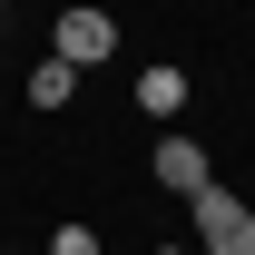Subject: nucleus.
Returning <instances> with one entry per match:
<instances>
[{"label":"nucleus","instance_id":"obj_1","mask_svg":"<svg viewBox=\"0 0 255 255\" xmlns=\"http://www.w3.org/2000/svg\"><path fill=\"white\" fill-rule=\"evenodd\" d=\"M187 226H196L206 255H255V206H246L236 187H196V196H187Z\"/></svg>","mask_w":255,"mask_h":255},{"label":"nucleus","instance_id":"obj_2","mask_svg":"<svg viewBox=\"0 0 255 255\" xmlns=\"http://www.w3.org/2000/svg\"><path fill=\"white\" fill-rule=\"evenodd\" d=\"M108 49H118V20H108L98 0H79V10H59V20H49V59H69V69H108Z\"/></svg>","mask_w":255,"mask_h":255},{"label":"nucleus","instance_id":"obj_3","mask_svg":"<svg viewBox=\"0 0 255 255\" xmlns=\"http://www.w3.org/2000/svg\"><path fill=\"white\" fill-rule=\"evenodd\" d=\"M157 187H167V196H196V187H216V167H206V147H196L187 128H167V137H157Z\"/></svg>","mask_w":255,"mask_h":255},{"label":"nucleus","instance_id":"obj_4","mask_svg":"<svg viewBox=\"0 0 255 255\" xmlns=\"http://www.w3.org/2000/svg\"><path fill=\"white\" fill-rule=\"evenodd\" d=\"M137 108H147V118H187V69H137Z\"/></svg>","mask_w":255,"mask_h":255},{"label":"nucleus","instance_id":"obj_6","mask_svg":"<svg viewBox=\"0 0 255 255\" xmlns=\"http://www.w3.org/2000/svg\"><path fill=\"white\" fill-rule=\"evenodd\" d=\"M49 255H98V226H79V216H69L59 236H49Z\"/></svg>","mask_w":255,"mask_h":255},{"label":"nucleus","instance_id":"obj_5","mask_svg":"<svg viewBox=\"0 0 255 255\" xmlns=\"http://www.w3.org/2000/svg\"><path fill=\"white\" fill-rule=\"evenodd\" d=\"M69 98H79V69L39 49V59H30V108H69Z\"/></svg>","mask_w":255,"mask_h":255},{"label":"nucleus","instance_id":"obj_8","mask_svg":"<svg viewBox=\"0 0 255 255\" xmlns=\"http://www.w3.org/2000/svg\"><path fill=\"white\" fill-rule=\"evenodd\" d=\"M0 10H10V0H0Z\"/></svg>","mask_w":255,"mask_h":255},{"label":"nucleus","instance_id":"obj_7","mask_svg":"<svg viewBox=\"0 0 255 255\" xmlns=\"http://www.w3.org/2000/svg\"><path fill=\"white\" fill-rule=\"evenodd\" d=\"M0 255H10V236H0Z\"/></svg>","mask_w":255,"mask_h":255}]
</instances>
